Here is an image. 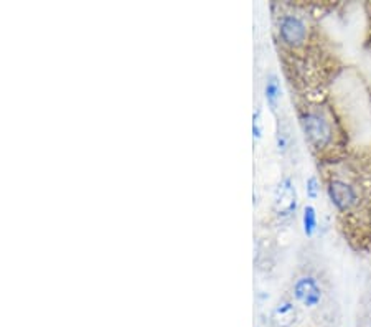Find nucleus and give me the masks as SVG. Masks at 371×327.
<instances>
[{
    "mask_svg": "<svg viewBox=\"0 0 371 327\" xmlns=\"http://www.w3.org/2000/svg\"><path fill=\"white\" fill-rule=\"evenodd\" d=\"M302 225H304V233L307 236H313L317 230V212L313 205H306L304 207L302 213Z\"/></svg>",
    "mask_w": 371,
    "mask_h": 327,
    "instance_id": "nucleus-8",
    "label": "nucleus"
},
{
    "mask_svg": "<svg viewBox=\"0 0 371 327\" xmlns=\"http://www.w3.org/2000/svg\"><path fill=\"white\" fill-rule=\"evenodd\" d=\"M253 132H254V137L256 139H259L261 137V117H259V109H256L254 113V117H253Z\"/></svg>",
    "mask_w": 371,
    "mask_h": 327,
    "instance_id": "nucleus-11",
    "label": "nucleus"
},
{
    "mask_svg": "<svg viewBox=\"0 0 371 327\" xmlns=\"http://www.w3.org/2000/svg\"><path fill=\"white\" fill-rule=\"evenodd\" d=\"M292 297L299 304L313 309V307L320 306L323 300V289L318 279L313 274H302L296 278L292 284Z\"/></svg>",
    "mask_w": 371,
    "mask_h": 327,
    "instance_id": "nucleus-5",
    "label": "nucleus"
},
{
    "mask_svg": "<svg viewBox=\"0 0 371 327\" xmlns=\"http://www.w3.org/2000/svg\"><path fill=\"white\" fill-rule=\"evenodd\" d=\"M297 188L291 177H284L278 184L273 197V212L280 220H287L297 210Z\"/></svg>",
    "mask_w": 371,
    "mask_h": 327,
    "instance_id": "nucleus-4",
    "label": "nucleus"
},
{
    "mask_svg": "<svg viewBox=\"0 0 371 327\" xmlns=\"http://www.w3.org/2000/svg\"><path fill=\"white\" fill-rule=\"evenodd\" d=\"M299 122L313 153H328L334 146L335 129L325 111L317 106H304L299 109Z\"/></svg>",
    "mask_w": 371,
    "mask_h": 327,
    "instance_id": "nucleus-2",
    "label": "nucleus"
},
{
    "mask_svg": "<svg viewBox=\"0 0 371 327\" xmlns=\"http://www.w3.org/2000/svg\"><path fill=\"white\" fill-rule=\"evenodd\" d=\"M275 41L282 49V58L299 55V51L307 49L311 39V28L302 15L285 11L275 17Z\"/></svg>",
    "mask_w": 371,
    "mask_h": 327,
    "instance_id": "nucleus-1",
    "label": "nucleus"
},
{
    "mask_svg": "<svg viewBox=\"0 0 371 327\" xmlns=\"http://www.w3.org/2000/svg\"><path fill=\"white\" fill-rule=\"evenodd\" d=\"M325 186L332 205L341 215H349L358 205L360 192L353 179H345L341 177V174L334 172L332 175H327Z\"/></svg>",
    "mask_w": 371,
    "mask_h": 327,
    "instance_id": "nucleus-3",
    "label": "nucleus"
},
{
    "mask_svg": "<svg viewBox=\"0 0 371 327\" xmlns=\"http://www.w3.org/2000/svg\"><path fill=\"white\" fill-rule=\"evenodd\" d=\"M306 193H307L308 200H317L318 195H320V182H318V179L315 177V175H311V177L307 179Z\"/></svg>",
    "mask_w": 371,
    "mask_h": 327,
    "instance_id": "nucleus-10",
    "label": "nucleus"
},
{
    "mask_svg": "<svg viewBox=\"0 0 371 327\" xmlns=\"http://www.w3.org/2000/svg\"><path fill=\"white\" fill-rule=\"evenodd\" d=\"M299 319V309L294 300H280L271 312L273 327H294Z\"/></svg>",
    "mask_w": 371,
    "mask_h": 327,
    "instance_id": "nucleus-6",
    "label": "nucleus"
},
{
    "mask_svg": "<svg viewBox=\"0 0 371 327\" xmlns=\"http://www.w3.org/2000/svg\"><path fill=\"white\" fill-rule=\"evenodd\" d=\"M264 96H266V101H268L271 109L275 111V108H278V101L280 98V83H279V78L275 77L274 73L269 75L268 79H266Z\"/></svg>",
    "mask_w": 371,
    "mask_h": 327,
    "instance_id": "nucleus-7",
    "label": "nucleus"
},
{
    "mask_svg": "<svg viewBox=\"0 0 371 327\" xmlns=\"http://www.w3.org/2000/svg\"><path fill=\"white\" fill-rule=\"evenodd\" d=\"M291 132H289L287 127L280 126V129H278V134H275V142H278V149L280 154H285L291 148Z\"/></svg>",
    "mask_w": 371,
    "mask_h": 327,
    "instance_id": "nucleus-9",
    "label": "nucleus"
}]
</instances>
